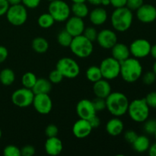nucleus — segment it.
I'll return each mask as SVG.
<instances>
[{"instance_id":"nucleus-1","label":"nucleus","mask_w":156,"mask_h":156,"mask_svg":"<svg viewBox=\"0 0 156 156\" xmlns=\"http://www.w3.org/2000/svg\"><path fill=\"white\" fill-rule=\"evenodd\" d=\"M108 111L114 117H122L127 113L129 99L126 94L119 91L111 92L106 99Z\"/></svg>"},{"instance_id":"nucleus-2","label":"nucleus","mask_w":156,"mask_h":156,"mask_svg":"<svg viewBox=\"0 0 156 156\" xmlns=\"http://www.w3.org/2000/svg\"><path fill=\"white\" fill-rule=\"evenodd\" d=\"M143 75V66L138 59L129 57L120 62V76L128 83L136 82Z\"/></svg>"},{"instance_id":"nucleus-3","label":"nucleus","mask_w":156,"mask_h":156,"mask_svg":"<svg viewBox=\"0 0 156 156\" xmlns=\"http://www.w3.org/2000/svg\"><path fill=\"white\" fill-rule=\"evenodd\" d=\"M133 21V14L127 7L117 8L114 9L111 16V23L113 28L119 32L129 30Z\"/></svg>"},{"instance_id":"nucleus-4","label":"nucleus","mask_w":156,"mask_h":156,"mask_svg":"<svg viewBox=\"0 0 156 156\" xmlns=\"http://www.w3.org/2000/svg\"><path fill=\"white\" fill-rule=\"evenodd\" d=\"M127 113L133 121L143 123L149 117L150 108L148 106L145 98L135 99L129 102Z\"/></svg>"},{"instance_id":"nucleus-5","label":"nucleus","mask_w":156,"mask_h":156,"mask_svg":"<svg viewBox=\"0 0 156 156\" xmlns=\"http://www.w3.org/2000/svg\"><path fill=\"white\" fill-rule=\"evenodd\" d=\"M69 48L75 56L82 59L91 56L94 50L93 42L87 39L83 34L73 37Z\"/></svg>"},{"instance_id":"nucleus-6","label":"nucleus","mask_w":156,"mask_h":156,"mask_svg":"<svg viewBox=\"0 0 156 156\" xmlns=\"http://www.w3.org/2000/svg\"><path fill=\"white\" fill-rule=\"evenodd\" d=\"M48 12L55 21L64 22L70 17L71 7L63 0H54L49 4Z\"/></svg>"},{"instance_id":"nucleus-7","label":"nucleus","mask_w":156,"mask_h":156,"mask_svg":"<svg viewBox=\"0 0 156 156\" xmlns=\"http://www.w3.org/2000/svg\"><path fill=\"white\" fill-rule=\"evenodd\" d=\"M56 69L66 79H76L80 73V66L75 59L70 57H63L59 59Z\"/></svg>"},{"instance_id":"nucleus-8","label":"nucleus","mask_w":156,"mask_h":156,"mask_svg":"<svg viewBox=\"0 0 156 156\" xmlns=\"http://www.w3.org/2000/svg\"><path fill=\"white\" fill-rule=\"evenodd\" d=\"M6 18L14 26L23 25L27 20V8L21 3L9 6L5 14Z\"/></svg>"},{"instance_id":"nucleus-9","label":"nucleus","mask_w":156,"mask_h":156,"mask_svg":"<svg viewBox=\"0 0 156 156\" xmlns=\"http://www.w3.org/2000/svg\"><path fill=\"white\" fill-rule=\"evenodd\" d=\"M102 78L107 80H113L120 76V62L112 56L104 59L99 66Z\"/></svg>"},{"instance_id":"nucleus-10","label":"nucleus","mask_w":156,"mask_h":156,"mask_svg":"<svg viewBox=\"0 0 156 156\" xmlns=\"http://www.w3.org/2000/svg\"><path fill=\"white\" fill-rule=\"evenodd\" d=\"M34 93L31 89L27 88H18L12 94V101L15 106L21 108H25L30 106L33 103Z\"/></svg>"},{"instance_id":"nucleus-11","label":"nucleus","mask_w":156,"mask_h":156,"mask_svg":"<svg viewBox=\"0 0 156 156\" xmlns=\"http://www.w3.org/2000/svg\"><path fill=\"white\" fill-rule=\"evenodd\" d=\"M150 42L148 40L140 38L133 41L129 46L130 55L136 59H143L150 55Z\"/></svg>"},{"instance_id":"nucleus-12","label":"nucleus","mask_w":156,"mask_h":156,"mask_svg":"<svg viewBox=\"0 0 156 156\" xmlns=\"http://www.w3.org/2000/svg\"><path fill=\"white\" fill-rule=\"evenodd\" d=\"M32 105L35 111L42 115L50 114L53 108V101L49 94H35Z\"/></svg>"},{"instance_id":"nucleus-13","label":"nucleus","mask_w":156,"mask_h":156,"mask_svg":"<svg viewBox=\"0 0 156 156\" xmlns=\"http://www.w3.org/2000/svg\"><path fill=\"white\" fill-rule=\"evenodd\" d=\"M96 41L101 48L111 50L117 43V36L114 30L104 29L98 32Z\"/></svg>"},{"instance_id":"nucleus-14","label":"nucleus","mask_w":156,"mask_h":156,"mask_svg":"<svg viewBox=\"0 0 156 156\" xmlns=\"http://www.w3.org/2000/svg\"><path fill=\"white\" fill-rule=\"evenodd\" d=\"M136 14L137 19L143 24H150L156 20V8L151 4H143Z\"/></svg>"},{"instance_id":"nucleus-15","label":"nucleus","mask_w":156,"mask_h":156,"mask_svg":"<svg viewBox=\"0 0 156 156\" xmlns=\"http://www.w3.org/2000/svg\"><path fill=\"white\" fill-rule=\"evenodd\" d=\"M76 114L80 119L89 120L94 115L96 111L92 104V101L88 99H82L78 102L76 105Z\"/></svg>"},{"instance_id":"nucleus-16","label":"nucleus","mask_w":156,"mask_h":156,"mask_svg":"<svg viewBox=\"0 0 156 156\" xmlns=\"http://www.w3.org/2000/svg\"><path fill=\"white\" fill-rule=\"evenodd\" d=\"M85 28V26L83 18H78L73 15L66 21L65 30H67L73 37L82 35Z\"/></svg>"},{"instance_id":"nucleus-17","label":"nucleus","mask_w":156,"mask_h":156,"mask_svg":"<svg viewBox=\"0 0 156 156\" xmlns=\"http://www.w3.org/2000/svg\"><path fill=\"white\" fill-rule=\"evenodd\" d=\"M92 129L88 120L79 118L73 125V133L76 138L85 139L91 134Z\"/></svg>"},{"instance_id":"nucleus-18","label":"nucleus","mask_w":156,"mask_h":156,"mask_svg":"<svg viewBox=\"0 0 156 156\" xmlns=\"http://www.w3.org/2000/svg\"><path fill=\"white\" fill-rule=\"evenodd\" d=\"M44 149L46 153L49 155L56 156L62 152L63 145L62 141L57 136L50 137L47 139L44 144Z\"/></svg>"},{"instance_id":"nucleus-19","label":"nucleus","mask_w":156,"mask_h":156,"mask_svg":"<svg viewBox=\"0 0 156 156\" xmlns=\"http://www.w3.org/2000/svg\"><path fill=\"white\" fill-rule=\"evenodd\" d=\"M93 92L95 97L106 99L111 93V85L109 81L102 78L100 80L94 82Z\"/></svg>"},{"instance_id":"nucleus-20","label":"nucleus","mask_w":156,"mask_h":156,"mask_svg":"<svg viewBox=\"0 0 156 156\" xmlns=\"http://www.w3.org/2000/svg\"><path fill=\"white\" fill-rule=\"evenodd\" d=\"M89 20L94 26H101L105 24L108 18V15L105 9L97 6L88 14Z\"/></svg>"},{"instance_id":"nucleus-21","label":"nucleus","mask_w":156,"mask_h":156,"mask_svg":"<svg viewBox=\"0 0 156 156\" xmlns=\"http://www.w3.org/2000/svg\"><path fill=\"white\" fill-rule=\"evenodd\" d=\"M124 124L118 117H114L108 121L105 126L106 132L112 136H117L123 133Z\"/></svg>"},{"instance_id":"nucleus-22","label":"nucleus","mask_w":156,"mask_h":156,"mask_svg":"<svg viewBox=\"0 0 156 156\" xmlns=\"http://www.w3.org/2000/svg\"><path fill=\"white\" fill-rule=\"evenodd\" d=\"M111 50L112 57L118 60L120 62L130 56L129 47L123 43L117 42Z\"/></svg>"},{"instance_id":"nucleus-23","label":"nucleus","mask_w":156,"mask_h":156,"mask_svg":"<svg viewBox=\"0 0 156 156\" xmlns=\"http://www.w3.org/2000/svg\"><path fill=\"white\" fill-rule=\"evenodd\" d=\"M52 85L53 84L49 81V79H44V78L37 79L31 90L34 93V94H49L52 89Z\"/></svg>"},{"instance_id":"nucleus-24","label":"nucleus","mask_w":156,"mask_h":156,"mask_svg":"<svg viewBox=\"0 0 156 156\" xmlns=\"http://www.w3.org/2000/svg\"><path fill=\"white\" fill-rule=\"evenodd\" d=\"M150 145V140L145 135L138 136L135 141L132 143L133 149L139 153H144L147 152Z\"/></svg>"},{"instance_id":"nucleus-25","label":"nucleus","mask_w":156,"mask_h":156,"mask_svg":"<svg viewBox=\"0 0 156 156\" xmlns=\"http://www.w3.org/2000/svg\"><path fill=\"white\" fill-rule=\"evenodd\" d=\"M32 49L34 50L36 53L39 54H43L45 53L49 49V43L47 39L42 37H35L32 41L31 44Z\"/></svg>"},{"instance_id":"nucleus-26","label":"nucleus","mask_w":156,"mask_h":156,"mask_svg":"<svg viewBox=\"0 0 156 156\" xmlns=\"http://www.w3.org/2000/svg\"><path fill=\"white\" fill-rule=\"evenodd\" d=\"M71 13L78 18H85L88 16L89 9L85 2H75L71 7Z\"/></svg>"},{"instance_id":"nucleus-27","label":"nucleus","mask_w":156,"mask_h":156,"mask_svg":"<svg viewBox=\"0 0 156 156\" xmlns=\"http://www.w3.org/2000/svg\"><path fill=\"white\" fill-rule=\"evenodd\" d=\"M15 80V74L12 69L9 68L3 69L0 72V82L3 85L9 86L12 85Z\"/></svg>"},{"instance_id":"nucleus-28","label":"nucleus","mask_w":156,"mask_h":156,"mask_svg":"<svg viewBox=\"0 0 156 156\" xmlns=\"http://www.w3.org/2000/svg\"><path fill=\"white\" fill-rule=\"evenodd\" d=\"M54 23L55 20L53 19V18L49 12L41 14L37 18V24L41 28H50V27H51L54 24Z\"/></svg>"},{"instance_id":"nucleus-29","label":"nucleus","mask_w":156,"mask_h":156,"mask_svg":"<svg viewBox=\"0 0 156 156\" xmlns=\"http://www.w3.org/2000/svg\"><path fill=\"white\" fill-rule=\"evenodd\" d=\"M85 75H86L87 79L91 82H93V83L102 79V75L100 68H99V66H91L88 67L87 69Z\"/></svg>"},{"instance_id":"nucleus-30","label":"nucleus","mask_w":156,"mask_h":156,"mask_svg":"<svg viewBox=\"0 0 156 156\" xmlns=\"http://www.w3.org/2000/svg\"><path fill=\"white\" fill-rule=\"evenodd\" d=\"M37 80V78L34 73L32 72H27L24 73L21 77V84L24 88L32 89Z\"/></svg>"},{"instance_id":"nucleus-31","label":"nucleus","mask_w":156,"mask_h":156,"mask_svg":"<svg viewBox=\"0 0 156 156\" xmlns=\"http://www.w3.org/2000/svg\"><path fill=\"white\" fill-rule=\"evenodd\" d=\"M73 39V37L65 29L61 30L57 35L58 44L62 46V47H69Z\"/></svg>"},{"instance_id":"nucleus-32","label":"nucleus","mask_w":156,"mask_h":156,"mask_svg":"<svg viewBox=\"0 0 156 156\" xmlns=\"http://www.w3.org/2000/svg\"><path fill=\"white\" fill-rule=\"evenodd\" d=\"M143 123H144L143 129L145 132L149 135H154L156 130V119L148 118Z\"/></svg>"},{"instance_id":"nucleus-33","label":"nucleus","mask_w":156,"mask_h":156,"mask_svg":"<svg viewBox=\"0 0 156 156\" xmlns=\"http://www.w3.org/2000/svg\"><path fill=\"white\" fill-rule=\"evenodd\" d=\"M98 34V32L96 30L95 27H92V26H89V27H85L82 34H83L87 39L94 43V41H96V40H97Z\"/></svg>"},{"instance_id":"nucleus-34","label":"nucleus","mask_w":156,"mask_h":156,"mask_svg":"<svg viewBox=\"0 0 156 156\" xmlns=\"http://www.w3.org/2000/svg\"><path fill=\"white\" fill-rule=\"evenodd\" d=\"M3 155L5 156H21V149L14 145H9L3 149Z\"/></svg>"},{"instance_id":"nucleus-35","label":"nucleus","mask_w":156,"mask_h":156,"mask_svg":"<svg viewBox=\"0 0 156 156\" xmlns=\"http://www.w3.org/2000/svg\"><path fill=\"white\" fill-rule=\"evenodd\" d=\"M63 79L64 77L62 76V75L56 69L54 70H52L49 74V81L53 85L60 83Z\"/></svg>"},{"instance_id":"nucleus-36","label":"nucleus","mask_w":156,"mask_h":156,"mask_svg":"<svg viewBox=\"0 0 156 156\" xmlns=\"http://www.w3.org/2000/svg\"><path fill=\"white\" fill-rule=\"evenodd\" d=\"M92 104L93 105H94V109H95L96 112L104 111V110L106 109L107 108L106 100H105V98H101L96 97L92 101Z\"/></svg>"},{"instance_id":"nucleus-37","label":"nucleus","mask_w":156,"mask_h":156,"mask_svg":"<svg viewBox=\"0 0 156 156\" xmlns=\"http://www.w3.org/2000/svg\"><path fill=\"white\" fill-rule=\"evenodd\" d=\"M156 81V75L153 71L147 72L143 76V82L146 85H152Z\"/></svg>"},{"instance_id":"nucleus-38","label":"nucleus","mask_w":156,"mask_h":156,"mask_svg":"<svg viewBox=\"0 0 156 156\" xmlns=\"http://www.w3.org/2000/svg\"><path fill=\"white\" fill-rule=\"evenodd\" d=\"M146 103L149 108L152 109H156V91H152L149 92L145 98Z\"/></svg>"},{"instance_id":"nucleus-39","label":"nucleus","mask_w":156,"mask_h":156,"mask_svg":"<svg viewBox=\"0 0 156 156\" xmlns=\"http://www.w3.org/2000/svg\"><path fill=\"white\" fill-rule=\"evenodd\" d=\"M143 4H144L143 0H127L126 1V7H127L129 10L133 12V11H136Z\"/></svg>"},{"instance_id":"nucleus-40","label":"nucleus","mask_w":156,"mask_h":156,"mask_svg":"<svg viewBox=\"0 0 156 156\" xmlns=\"http://www.w3.org/2000/svg\"><path fill=\"white\" fill-rule=\"evenodd\" d=\"M59 133V129L55 124H49L45 129V135L48 138L50 137L57 136Z\"/></svg>"},{"instance_id":"nucleus-41","label":"nucleus","mask_w":156,"mask_h":156,"mask_svg":"<svg viewBox=\"0 0 156 156\" xmlns=\"http://www.w3.org/2000/svg\"><path fill=\"white\" fill-rule=\"evenodd\" d=\"M138 134L136 133L135 130H133V129H129V130H126L124 133V139L128 143H130L132 144L134 141L136 140V139L138 136Z\"/></svg>"},{"instance_id":"nucleus-42","label":"nucleus","mask_w":156,"mask_h":156,"mask_svg":"<svg viewBox=\"0 0 156 156\" xmlns=\"http://www.w3.org/2000/svg\"><path fill=\"white\" fill-rule=\"evenodd\" d=\"M36 152V149L33 146L27 145L21 149V155L22 156H33Z\"/></svg>"},{"instance_id":"nucleus-43","label":"nucleus","mask_w":156,"mask_h":156,"mask_svg":"<svg viewBox=\"0 0 156 156\" xmlns=\"http://www.w3.org/2000/svg\"><path fill=\"white\" fill-rule=\"evenodd\" d=\"M41 0H21V4L24 5L27 9H36L41 4Z\"/></svg>"},{"instance_id":"nucleus-44","label":"nucleus","mask_w":156,"mask_h":156,"mask_svg":"<svg viewBox=\"0 0 156 156\" xmlns=\"http://www.w3.org/2000/svg\"><path fill=\"white\" fill-rule=\"evenodd\" d=\"M9 6L10 5L7 0H0V17L5 15Z\"/></svg>"},{"instance_id":"nucleus-45","label":"nucleus","mask_w":156,"mask_h":156,"mask_svg":"<svg viewBox=\"0 0 156 156\" xmlns=\"http://www.w3.org/2000/svg\"><path fill=\"white\" fill-rule=\"evenodd\" d=\"M9 56V51L4 46H0V63L5 62Z\"/></svg>"},{"instance_id":"nucleus-46","label":"nucleus","mask_w":156,"mask_h":156,"mask_svg":"<svg viewBox=\"0 0 156 156\" xmlns=\"http://www.w3.org/2000/svg\"><path fill=\"white\" fill-rule=\"evenodd\" d=\"M89 123L91 124L92 129H96V128H98L101 125V119L98 117L97 115H94V117H91L89 120Z\"/></svg>"},{"instance_id":"nucleus-47","label":"nucleus","mask_w":156,"mask_h":156,"mask_svg":"<svg viewBox=\"0 0 156 156\" xmlns=\"http://www.w3.org/2000/svg\"><path fill=\"white\" fill-rule=\"evenodd\" d=\"M126 1L127 0H110V2H111V5H112L114 9L126 6Z\"/></svg>"},{"instance_id":"nucleus-48","label":"nucleus","mask_w":156,"mask_h":156,"mask_svg":"<svg viewBox=\"0 0 156 156\" xmlns=\"http://www.w3.org/2000/svg\"><path fill=\"white\" fill-rule=\"evenodd\" d=\"M147 152L150 156H156V142L150 145Z\"/></svg>"},{"instance_id":"nucleus-49","label":"nucleus","mask_w":156,"mask_h":156,"mask_svg":"<svg viewBox=\"0 0 156 156\" xmlns=\"http://www.w3.org/2000/svg\"><path fill=\"white\" fill-rule=\"evenodd\" d=\"M150 55L152 56V58H154L156 60V44L152 45V47H151Z\"/></svg>"},{"instance_id":"nucleus-50","label":"nucleus","mask_w":156,"mask_h":156,"mask_svg":"<svg viewBox=\"0 0 156 156\" xmlns=\"http://www.w3.org/2000/svg\"><path fill=\"white\" fill-rule=\"evenodd\" d=\"M86 1L89 2L90 4L92 5L95 6L101 5V0H86Z\"/></svg>"},{"instance_id":"nucleus-51","label":"nucleus","mask_w":156,"mask_h":156,"mask_svg":"<svg viewBox=\"0 0 156 156\" xmlns=\"http://www.w3.org/2000/svg\"><path fill=\"white\" fill-rule=\"evenodd\" d=\"M8 2L9 3L10 5H16V4H20L21 3V0H7Z\"/></svg>"},{"instance_id":"nucleus-52","label":"nucleus","mask_w":156,"mask_h":156,"mask_svg":"<svg viewBox=\"0 0 156 156\" xmlns=\"http://www.w3.org/2000/svg\"><path fill=\"white\" fill-rule=\"evenodd\" d=\"M101 5H103V6L111 5V2H110V0H101Z\"/></svg>"},{"instance_id":"nucleus-53","label":"nucleus","mask_w":156,"mask_h":156,"mask_svg":"<svg viewBox=\"0 0 156 156\" xmlns=\"http://www.w3.org/2000/svg\"><path fill=\"white\" fill-rule=\"evenodd\" d=\"M152 71H153L154 73L156 75V60H155V62H154L153 66H152Z\"/></svg>"},{"instance_id":"nucleus-54","label":"nucleus","mask_w":156,"mask_h":156,"mask_svg":"<svg viewBox=\"0 0 156 156\" xmlns=\"http://www.w3.org/2000/svg\"><path fill=\"white\" fill-rule=\"evenodd\" d=\"M73 3L75 2H85L86 0H71Z\"/></svg>"},{"instance_id":"nucleus-55","label":"nucleus","mask_w":156,"mask_h":156,"mask_svg":"<svg viewBox=\"0 0 156 156\" xmlns=\"http://www.w3.org/2000/svg\"><path fill=\"white\" fill-rule=\"evenodd\" d=\"M2 138V130H1V129H0V139Z\"/></svg>"},{"instance_id":"nucleus-56","label":"nucleus","mask_w":156,"mask_h":156,"mask_svg":"<svg viewBox=\"0 0 156 156\" xmlns=\"http://www.w3.org/2000/svg\"><path fill=\"white\" fill-rule=\"evenodd\" d=\"M154 136H155V141H156V130H155V133H154Z\"/></svg>"},{"instance_id":"nucleus-57","label":"nucleus","mask_w":156,"mask_h":156,"mask_svg":"<svg viewBox=\"0 0 156 156\" xmlns=\"http://www.w3.org/2000/svg\"><path fill=\"white\" fill-rule=\"evenodd\" d=\"M47 1L50 2H52V1H54V0H47Z\"/></svg>"}]
</instances>
